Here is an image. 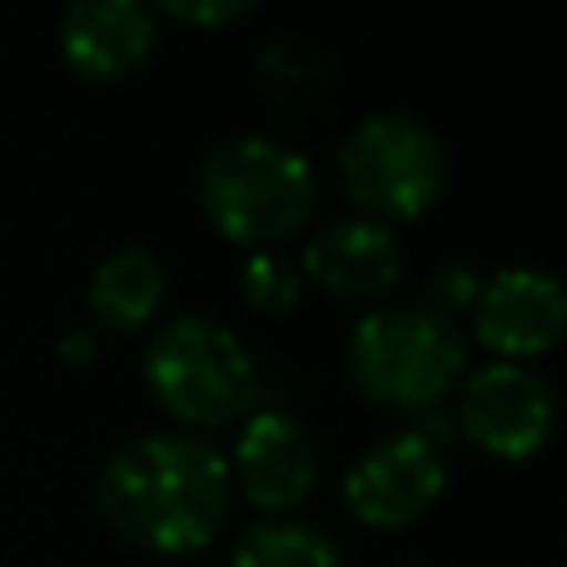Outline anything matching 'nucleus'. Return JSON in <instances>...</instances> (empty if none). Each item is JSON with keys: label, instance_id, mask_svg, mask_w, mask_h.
<instances>
[{"label": "nucleus", "instance_id": "nucleus-1", "mask_svg": "<svg viewBox=\"0 0 567 567\" xmlns=\"http://www.w3.org/2000/svg\"><path fill=\"white\" fill-rule=\"evenodd\" d=\"M95 508L125 543L150 553L205 548L235 508L229 458L189 429H150L115 443L95 473Z\"/></svg>", "mask_w": 567, "mask_h": 567}, {"label": "nucleus", "instance_id": "nucleus-2", "mask_svg": "<svg viewBox=\"0 0 567 567\" xmlns=\"http://www.w3.org/2000/svg\"><path fill=\"white\" fill-rule=\"evenodd\" d=\"M468 363L458 319L429 299H383L353 319L343 339V369L373 403L399 413H429L449 399Z\"/></svg>", "mask_w": 567, "mask_h": 567}, {"label": "nucleus", "instance_id": "nucleus-3", "mask_svg": "<svg viewBox=\"0 0 567 567\" xmlns=\"http://www.w3.org/2000/svg\"><path fill=\"white\" fill-rule=\"evenodd\" d=\"M199 205L219 235L279 249L319 209V169L275 135H229L199 159Z\"/></svg>", "mask_w": 567, "mask_h": 567}, {"label": "nucleus", "instance_id": "nucleus-4", "mask_svg": "<svg viewBox=\"0 0 567 567\" xmlns=\"http://www.w3.org/2000/svg\"><path fill=\"white\" fill-rule=\"evenodd\" d=\"M145 383L189 433L219 429L255 409L259 369L249 343L229 323L185 309L165 319L145 343Z\"/></svg>", "mask_w": 567, "mask_h": 567}, {"label": "nucleus", "instance_id": "nucleus-5", "mask_svg": "<svg viewBox=\"0 0 567 567\" xmlns=\"http://www.w3.org/2000/svg\"><path fill=\"white\" fill-rule=\"evenodd\" d=\"M339 179L359 215L413 219L449 185V145L413 110H373L339 140Z\"/></svg>", "mask_w": 567, "mask_h": 567}, {"label": "nucleus", "instance_id": "nucleus-6", "mask_svg": "<svg viewBox=\"0 0 567 567\" xmlns=\"http://www.w3.org/2000/svg\"><path fill=\"white\" fill-rule=\"evenodd\" d=\"M563 419V393L538 363L488 359L463 373L453 423L463 439L493 458H528L553 439Z\"/></svg>", "mask_w": 567, "mask_h": 567}, {"label": "nucleus", "instance_id": "nucleus-7", "mask_svg": "<svg viewBox=\"0 0 567 567\" xmlns=\"http://www.w3.org/2000/svg\"><path fill=\"white\" fill-rule=\"evenodd\" d=\"M443 483L449 458L439 443L419 429H389L353 453L343 473V503L369 528H409L443 498Z\"/></svg>", "mask_w": 567, "mask_h": 567}, {"label": "nucleus", "instance_id": "nucleus-8", "mask_svg": "<svg viewBox=\"0 0 567 567\" xmlns=\"http://www.w3.org/2000/svg\"><path fill=\"white\" fill-rule=\"evenodd\" d=\"M473 329L498 359H538L567 333V279L543 265H503L483 275Z\"/></svg>", "mask_w": 567, "mask_h": 567}, {"label": "nucleus", "instance_id": "nucleus-9", "mask_svg": "<svg viewBox=\"0 0 567 567\" xmlns=\"http://www.w3.org/2000/svg\"><path fill=\"white\" fill-rule=\"evenodd\" d=\"M229 478L255 508L289 513L319 483V443L293 413L259 409L245 419L235 439V458H229Z\"/></svg>", "mask_w": 567, "mask_h": 567}, {"label": "nucleus", "instance_id": "nucleus-10", "mask_svg": "<svg viewBox=\"0 0 567 567\" xmlns=\"http://www.w3.org/2000/svg\"><path fill=\"white\" fill-rule=\"evenodd\" d=\"M409 265L403 239L393 225L369 215H343L329 219L323 229H313L303 239V279H313L323 293L339 299H379L383 289H393Z\"/></svg>", "mask_w": 567, "mask_h": 567}, {"label": "nucleus", "instance_id": "nucleus-11", "mask_svg": "<svg viewBox=\"0 0 567 567\" xmlns=\"http://www.w3.org/2000/svg\"><path fill=\"white\" fill-rule=\"evenodd\" d=\"M155 45V10L140 0H75L60 16V55L75 75L115 80Z\"/></svg>", "mask_w": 567, "mask_h": 567}, {"label": "nucleus", "instance_id": "nucleus-12", "mask_svg": "<svg viewBox=\"0 0 567 567\" xmlns=\"http://www.w3.org/2000/svg\"><path fill=\"white\" fill-rule=\"evenodd\" d=\"M165 299V265L150 245H120L90 275V319L100 329H140Z\"/></svg>", "mask_w": 567, "mask_h": 567}, {"label": "nucleus", "instance_id": "nucleus-13", "mask_svg": "<svg viewBox=\"0 0 567 567\" xmlns=\"http://www.w3.org/2000/svg\"><path fill=\"white\" fill-rule=\"evenodd\" d=\"M229 567H343V548L309 518H259L235 538Z\"/></svg>", "mask_w": 567, "mask_h": 567}, {"label": "nucleus", "instance_id": "nucleus-14", "mask_svg": "<svg viewBox=\"0 0 567 567\" xmlns=\"http://www.w3.org/2000/svg\"><path fill=\"white\" fill-rule=\"evenodd\" d=\"M303 289L299 259H289L284 249H249L245 259V299L255 309H289Z\"/></svg>", "mask_w": 567, "mask_h": 567}, {"label": "nucleus", "instance_id": "nucleus-15", "mask_svg": "<svg viewBox=\"0 0 567 567\" xmlns=\"http://www.w3.org/2000/svg\"><path fill=\"white\" fill-rule=\"evenodd\" d=\"M478 289H483V275H478V269H473L468 259H449V265L433 269L429 293H423V299H429L433 309H443V313H453V319H458V309L478 299Z\"/></svg>", "mask_w": 567, "mask_h": 567}, {"label": "nucleus", "instance_id": "nucleus-16", "mask_svg": "<svg viewBox=\"0 0 567 567\" xmlns=\"http://www.w3.org/2000/svg\"><path fill=\"white\" fill-rule=\"evenodd\" d=\"M175 20H195V25H225V20L249 16V0H165Z\"/></svg>", "mask_w": 567, "mask_h": 567}, {"label": "nucleus", "instance_id": "nucleus-17", "mask_svg": "<svg viewBox=\"0 0 567 567\" xmlns=\"http://www.w3.org/2000/svg\"><path fill=\"white\" fill-rule=\"evenodd\" d=\"M90 349H95V339H90V329H70V333H60V353H65V359L85 363V359H90Z\"/></svg>", "mask_w": 567, "mask_h": 567}]
</instances>
